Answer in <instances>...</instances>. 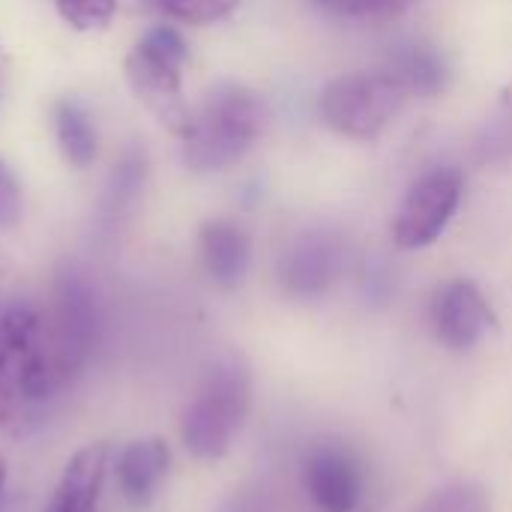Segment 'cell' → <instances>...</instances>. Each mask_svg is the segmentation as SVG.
<instances>
[{
    "label": "cell",
    "instance_id": "15",
    "mask_svg": "<svg viewBox=\"0 0 512 512\" xmlns=\"http://www.w3.org/2000/svg\"><path fill=\"white\" fill-rule=\"evenodd\" d=\"M156 15L168 18V21H180V24H213L228 18L240 0H144Z\"/></svg>",
    "mask_w": 512,
    "mask_h": 512
},
{
    "label": "cell",
    "instance_id": "20",
    "mask_svg": "<svg viewBox=\"0 0 512 512\" xmlns=\"http://www.w3.org/2000/svg\"><path fill=\"white\" fill-rule=\"evenodd\" d=\"M21 210H24L21 186L12 177V171L0 162V228H12L21 219Z\"/></svg>",
    "mask_w": 512,
    "mask_h": 512
},
{
    "label": "cell",
    "instance_id": "11",
    "mask_svg": "<svg viewBox=\"0 0 512 512\" xmlns=\"http://www.w3.org/2000/svg\"><path fill=\"white\" fill-rule=\"evenodd\" d=\"M198 249H201V264L207 276L219 288H237L252 264V243L249 234L228 219H210L201 225L198 234Z\"/></svg>",
    "mask_w": 512,
    "mask_h": 512
},
{
    "label": "cell",
    "instance_id": "7",
    "mask_svg": "<svg viewBox=\"0 0 512 512\" xmlns=\"http://www.w3.org/2000/svg\"><path fill=\"white\" fill-rule=\"evenodd\" d=\"M432 327L447 348L471 351L495 330V312L471 279H453L432 300Z\"/></svg>",
    "mask_w": 512,
    "mask_h": 512
},
{
    "label": "cell",
    "instance_id": "5",
    "mask_svg": "<svg viewBox=\"0 0 512 512\" xmlns=\"http://www.w3.org/2000/svg\"><path fill=\"white\" fill-rule=\"evenodd\" d=\"M99 330L102 309L90 279L66 267L54 282V306L48 324V345L66 381L87 366L99 342Z\"/></svg>",
    "mask_w": 512,
    "mask_h": 512
},
{
    "label": "cell",
    "instance_id": "12",
    "mask_svg": "<svg viewBox=\"0 0 512 512\" xmlns=\"http://www.w3.org/2000/svg\"><path fill=\"white\" fill-rule=\"evenodd\" d=\"M108 471V444L81 447L63 468L45 512H96Z\"/></svg>",
    "mask_w": 512,
    "mask_h": 512
},
{
    "label": "cell",
    "instance_id": "19",
    "mask_svg": "<svg viewBox=\"0 0 512 512\" xmlns=\"http://www.w3.org/2000/svg\"><path fill=\"white\" fill-rule=\"evenodd\" d=\"M315 3L342 18H387L405 9L411 0H315Z\"/></svg>",
    "mask_w": 512,
    "mask_h": 512
},
{
    "label": "cell",
    "instance_id": "16",
    "mask_svg": "<svg viewBox=\"0 0 512 512\" xmlns=\"http://www.w3.org/2000/svg\"><path fill=\"white\" fill-rule=\"evenodd\" d=\"M144 186V159L138 153H129L111 174V183H108V192H105V204H108V213L117 216L123 213L135 195L141 192Z\"/></svg>",
    "mask_w": 512,
    "mask_h": 512
},
{
    "label": "cell",
    "instance_id": "2",
    "mask_svg": "<svg viewBox=\"0 0 512 512\" xmlns=\"http://www.w3.org/2000/svg\"><path fill=\"white\" fill-rule=\"evenodd\" d=\"M249 402H252L249 372L234 360L213 363L183 411L180 435L186 450L201 462L222 459L231 450L249 414Z\"/></svg>",
    "mask_w": 512,
    "mask_h": 512
},
{
    "label": "cell",
    "instance_id": "14",
    "mask_svg": "<svg viewBox=\"0 0 512 512\" xmlns=\"http://www.w3.org/2000/svg\"><path fill=\"white\" fill-rule=\"evenodd\" d=\"M54 138L69 168L84 171L96 162L99 132H96L90 111L78 99H60L54 105Z\"/></svg>",
    "mask_w": 512,
    "mask_h": 512
},
{
    "label": "cell",
    "instance_id": "10",
    "mask_svg": "<svg viewBox=\"0 0 512 512\" xmlns=\"http://www.w3.org/2000/svg\"><path fill=\"white\" fill-rule=\"evenodd\" d=\"M168 465H171V450L162 438H141L126 444L114 462V480L120 498L132 510H147L159 495Z\"/></svg>",
    "mask_w": 512,
    "mask_h": 512
},
{
    "label": "cell",
    "instance_id": "21",
    "mask_svg": "<svg viewBox=\"0 0 512 512\" xmlns=\"http://www.w3.org/2000/svg\"><path fill=\"white\" fill-rule=\"evenodd\" d=\"M222 512H273V504H270V498L264 492L246 489V492L234 495Z\"/></svg>",
    "mask_w": 512,
    "mask_h": 512
},
{
    "label": "cell",
    "instance_id": "22",
    "mask_svg": "<svg viewBox=\"0 0 512 512\" xmlns=\"http://www.w3.org/2000/svg\"><path fill=\"white\" fill-rule=\"evenodd\" d=\"M489 138H492V141L486 144V150H495V147H504L507 153L512 150V96L507 99V108H504V114L498 117V123H495V129H492Z\"/></svg>",
    "mask_w": 512,
    "mask_h": 512
},
{
    "label": "cell",
    "instance_id": "18",
    "mask_svg": "<svg viewBox=\"0 0 512 512\" xmlns=\"http://www.w3.org/2000/svg\"><path fill=\"white\" fill-rule=\"evenodd\" d=\"M420 512H489V501H486L483 489H477L471 483H456V486L435 492L420 507Z\"/></svg>",
    "mask_w": 512,
    "mask_h": 512
},
{
    "label": "cell",
    "instance_id": "23",
    "mask_svg": "<svg viewBox=\"0 0 512 512\" xmlns=\"http://www.w3.org/2000/svg\"><path fill=\"white\" fill-rule=\"evenodd\" d=\"M3 492H6V462L0 456V510H3Z\"/></svg>",
    "mask_w": 512,
    "mask_h": 512
},
{
    "label": "cell",
    "instance_id": "4",
    "mask_svg": "<svg viewBox=\"0 0 512 512\" xmlns=\"http://www.w3.org/2000/svg\"><path fill=\"white\" fill-rule=\"evenodd\" d=\"M405 90L384 72H351L336 81H330L321 93V120L345 135V138H360L372 141L378 138L387 123L399 114L405 105Z\"/></svg>",
    "mask_w": 512,
    "mask_h": 512
},
{
    "label": "cell",
    "instance_id": "13",
    "mask_svg": "<svg viewBox=\"0 0 512 512\" xmlns=\"http://www.w3.org/2000/svg\"><path fill=\"white\" fill-rule=\"evenodd\" d=\"M381 69L405 90V96L429 99V96H438L447 84L444 57L432 45H423V42L396 45Z\"/></svg>",
    "mask_w": 512,
    "mask_h": 512
},
{
    "label": "cell",
    "instance_id": "1",
    "mask_svg": "<svg viewBox=\"0 0 512 512\" xmlns=\"http://www.w3.org/2000/svg\"><path fill=\"white\" fill-rule=\"evenodd\" d=\"M267 129V105L240 84L216 87L183 138V162L192 171H222L237 165Z\"/></svg>",
    "mask_w": 512,
    "mask_h": 512
},
{
    "label": "cell",
    "instance_id": "8",
    "mask_svg": "<svg viewBox=\"0 0 512 512\" xmlns=\"http://www.w3.org/2000/svg\"><path fill=\"white\" fill-rule=\"evenodd\" d=\"M306 492L321 512H354L363 498V465L345 444H318L303 468Z\"/></svg>",
    "mask_w": 512,
    "mask_h": 512
},
{
    "label": "cell",
    "instance_id": "3",
    "mask_svg": "<svg viewBox=\"0 0 512 512\" xmlns=\"http://www.w3.org/2000/svg\"><path fill=\"white\" fill-rule=\"evenodd\" d=\"M189 48L186 39L171 27L159 24L141 36L129 51L123 69L135 99L174 135L186 138L192 126V111L183 99V66Z\"/></svg>",
    "mask_w": 512,
    "mask_h": 512
},
{
    "label": "cell",
    "instance_id": "17",
    "mask_svg": "<svg viewBox=\"0 0 512 512\" xmlns=\"http://www.w3.org/2000/svg\"><path fill=\"white\" fill-rule=\"evenodd\" d=\"M54 6L60 18L81 33L108 27L117 12V0H54Z\"/></svg>",
    "mask_w": 512,
    "mask_h": 512
},
{
    "label": "cell",
    "instance_id": "6",
    "mask_svg": "<svg viewBox=\"0 0 512 512\" xmlns=\"http://www.w3.org/2000/svg\"><path fill=\"white\" fill-rule=\"evenodd\" d=\"M462 174L456 168H435L414 180L396 219L393 240L399 249L432 246L450 225L462 201Z\"/></svg>",
    "mask_w": 512,
    "mask_h": 512
},
{
    "label": "cell",
    "instance_id": "9",
    "mask_svg": "<svg viewBox=\"0 0 512 512\" xmlns=\"http://www.w3.org/2000/svg\"><path fill=\"white\" fill-rule=\"evenodd\" d=\"M342 270V246L327 234H306L279 261V282L297 300L324 297Z\"/></svg>",
    "mask_w": 512,
    "mask_h": 512
}]
</instances>
